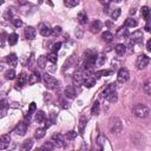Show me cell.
<instances>
[{"label": "cell", "mask_w": 151, "mask_h": 151, "mask_svg": "<svg viewBox=\"0 0 151 151\" xmlns=\"http://www.w3.org/2000/svg\"><path fill=\"white\" fill-rule=\"evenodd\" d=\"M18 34L17 33H12V34H9L8 35V38H7V41H8V44L11 45V46H13V45H15L17 42H18Z\"/></svg>", "instance_id": "f1b7e54d"}, {"label": "cell", "mask_w": 151, "mask_h": 151, "mask_svg": "<svg viewBox=\"0 0 151 151\" xmlns=\"http://www.w3.org/2000/svg\"><path fill=\"white\" fill-rule=\"evenodd\" d=\"M114 51H116V53L118 54V55H124L125 54V52H126V46L124 45V44H117L116 45V47H114Z\"/></svg>", "instance_id": "603a6c76"}, {"label": "cell", "mask_w": 151, "mask_h": 151, "mask_svg": "<svg viewBox=\"0 0 151 151\" xmlns=\"http://www.w3.org/2000/svg\"><path fill=\"white\" fill-rule=\"evenodd\" d=\"M46 134V129H37L34 132V138L35 139H41Z\"/></svg>", "instance_id": "4dcf8cb0"}, {"label": "cell", "mask_w": 151, "mask_h": 151, "mask_svg": "<svg viewBox=\"0 0 151 151\" xmlns=\"http://www.w3.org/2000/svg\"><path fill=\"white\" fill-rule=\"evenodd\" d=\"M51 142H52L53 145L57 146V147H65V145H66V144H65V139H64V137H63L60 133L53 134Z\"/></svg>", "instance_id": "8992f818"}, {"label": "cell", "mask_w": 151, "mask_h": 151, "mask_svg": "<svg viewBox=\"0 0 151 151\" xmlns=\"http://www.w3.org/2000/svg\"><path fill=\"white\" fill-rule=\"evenodd\" d=\"M41 80V77H40V74H39V72L38 71H34L29 77H28V84L29 85H33V84H35V83H39Z\"/></svg>", "instance_id": "ac0fdd59"}, {"label": "cell", "mask_w": 151, "mask_h": 151, "mask_svg": "<svg viewBox=\"0 0 151 151\" xmlns=\"http://www.w3.org/2000/svg\"><path fill=\"white\" fill-rule=\"evenodd\" d=\"M64 94H65V98L74 99V98L77 97V90H76V87H74V86L70 85V86H67V87L65 88V91H64Z\"/></svg>", "instance_id": "7c38bea8"}, {"label": "cell", "mask_w": 151, "mask_h": 151, "mask_svg": "<svg viewBox=\"0 0 151 151\" xmlns=\"http://www.w3.org/2000/svg\"><path fill=\"white\" fill-rule=\"evenodd\" d=\"M15 76H17V73H15V71H14L13 68L7 70V71L5 72V78H6V79H8V80L14 79V78H15Z\"/></svg>", "instance_id": "1f68e13d"}, {"label": "cell", "mask_w": 151, "mask_h": 151, "mask_svg": "<svg viewBox=\"0 0 151 151\" xmlns=\"http://www.w3.org/2000/svg\"><path fill=\"white\" fill-rule=\"evenodd\" d=\"M105 99H106L107 101H110V103H116V101H117V99H118L117 92H112V93H110Z\"/></svg>", "instance_id": "ab89813d"}, {"label": "cell", "mask_w": 151, "mask_h": 151, "mask_svg": "<svg viewBox=\"0 0 151 151\" xmlns=\"http://www.w3.org/2000/svg\"><path fill=\"white\" fill-rule=\"evenodd\" d=\"M101 38H103V40L106 41V42H111V41H113V34H112L111 32H109V31L104 32V33L101 34Z\"/></svg>", "instance_id": "f546056e"}, {"label": "cell", "mask_w": 151, "mask_h": 151, "mask_svg": "<svg viewBox=\"0 0 151 151\" xmlns=\"http://www.w3.org/2000/svg\"><path fill=\"white\" fill-rule=\"evenodd\" d=\"M119 15H120V8H114V9L111 12V18H112L113 20L118 19Z\"/></svg>", "instance_id": "b9f144b4"}, {"label": "cell", "mask_w": 151, "mask_h": 151, "mask_svg": "<svg viewBox=\"0 0 151 151\" xmlns=\"http://www.w3.org/2000/svg\"><path fill=\"white\" fill-rule=\"evenodd\" d=\"M60 47H61V42H54L53 45H52V53H55L57 54V52L60 50Z\"/></svg>", "instance_id": "f6af8a7d"}, {"label": "cell", "mask_w": 151, "mask_h": 151, "mask_svg": "<svg viewBox=\"0 0 151 151\" xmlns=\"http://www.w3.org/2000/svg\"><path fill=\"white\" fill-rule=\"evenodd\" d=\"M146 50L147 51H151V40H147V42H146Z\"/></svg>", "instance_id": "db71d44e"}, {"label": "cell", "mask_w": 151, "mask_h": 151, "mask_svg": "<svg viewBox=\"0 0 151 151\" xmlns=\"http://www.w3.org/2000/svg\"><path fill=\"white\" fill-rule=\"evenodd\" d=\"M46 63H47V57H45V55L38 57V59H37V65L39 66V68H45Z\"/></svg>", "instance_id": "cb8c5ba5"}, {"label": "cell", "mask_w": 151, "mask_h": 151, "mask_svg": "<svg viewBox=\"0 0 151 151\" xmlns=\"http://www.w3.org/2000/svg\"><path fill=\"white\" fill-rule=\"evenodd\" d=\"M6 61H7V64L9 65V66H17V64H18V57H17V54L15 53H11V54H8L7 55V58H6Z\"/></svg>", "instance_id": "d6986e66"}, {"label": "cell", "mask_w": 151, "mask_h": 151, "mask_svg": "<svg viewBox=\"0 0 151 151\" xmlns=\"http://www.w3.org/2000/svg\"><path fill=\"white\" fill-rule=\"evenodd\" d=\"M112 72H113L112 70H101V71H98V72L96 73V77H97V78H100V77H103V76H110Z\"/></svg>", "instance_id": "f35d334b"}, {"label": "cell", "mask_w": 151, "mask_h": 151, "mask_svg": "<svg viewBox=\"0 0 151 151\" xmlns=\"http://www.w3.org/2000/svg\"><path fill=\"white\" fill-rule=\"evenodd\" d=\"M129 78H130V72H129V70L125 68V67L119 68V71H118V73H117V81L120 83V84H124V83H126V81L129 80Z\"/></svg>", "instance_id": "277c9868"}, {"label": "cell", "mask_w": 151, "mask_h": 151, "mask_svg": "<svg viewBox=\"0 0 151 151\" xmlns=\"http://www.w3.org/2000/svg\"><path fill=\"white\" fill-rule=\"evenodd\" d=\"M27 80H28V77L26 76V73H25V72L20 73L19 78H18V80H17V84H15V85H17V88H21L24 85H26Z\"/></svg>", "instance_id": "e0dca14e"}, {"label": "cell", "mask_w": 151, "mask_h": 151, "mask_svg": "<svg viewBox=\"0 0 151 151\" xmlns=\"http://www.w3.org/2000/svg\"><path fill=\"white\" fill-rule=\"evenodd\" d=\"M145 29H146L147 32H150V25H149V24H147V25L145 26Z\"/></svg>", "instance_id": "9f6ffc18"}, {"label": "cell", "mask_w": 151, "mask_h": 151, "mask_svg": "<svg viewBox=\"0 0 151 151\" xmlns=\"http://www.w3.org/2000/svg\"><path fill=\"white\" fill-rule=\"evenodd\" d=\"M106 60V57L104 54H100V55H97V60H96V64L97 65H103Z\"/></svg>", "instance_id": "7bdbcfd3"}, {"label": "cell", "mask_w": 151, "mask_h": 151, "mask_svg": "<svg viewBox=\"0 0 151 151\" xmlns=\"http://www.w3.org/2000/svg\"><path fill=\"white\" fill-rule=\"evenodd\" d=\"M39 33L42 35V37H48L50 34H52V28L46 22H41L39 25Z\"/></svg>", "instance_id": "9c48e42d"}, {"label": "cell", "mask_w": 151, "mask_h": 151, "mask_svg": "<svg viewBox=\"0 0 151 151\" xmlns=\"http://www.w3.org/2000/svg\"><path fill=\"white\" fill-rule=\"evenodd\" d=\"M84 85H85L86 87H92V86L96 85V79H94L93 77H88V78H86V79L84 80Z\"/></svg>", "instance_id": "d6a6232c"}, {"label": "cell", "mask_w": 151, "mask_h": 151, "mask_svg": "<svg viewBox=\"0 0 151 151\" xmlns=\"http://www.w3.org/2000/svg\"><path fill=\"white\" fill-rule=\"evenodd\" d=\"M134 12H136L134 8H131V9H130V14H134Z\"/></svg>", "instance_id": "11a10c76"}, {"label": "cell", "mask_w": 151, "mask_h": 151, "mask_svg": "<svg viewBox=\"0 0 151 151\" xmlns=\"http://www.w3.org/2000/svg\"><path fill=\"white\" fill-rule=\"evenodd\" d=\"M35 151H42V149H41V147H39V149H37Z\"/></svg>", "instance_id": "6f0895ef"}, {"label": "cell", "mask_w": 151, "mask_h": 151, "mask_svg": "<svg viewBox=\"0 0 151 151\" xmlns=\"http://www.w3.org/2000/svg\"><path fill=\"white\" fill-rule=\"evenodd\" d=\"M129 37V31L126 27H120L118 31H117V38L118 39H125Z\"/></svg>", "instance_id": "7402d4cb"}, {"label": "cell", "mask_w": 151, "mask_h": 151, "mask_svg": "<svg viewBox=\"0 0 151 151\" xmlns=\"http://www.w3.org/2000/svg\"><path fill=\"white\" fill-rule=\"evenodd\" d=\"M59 103L61 104V106H63L64 109H67V107L70 106V105H68V103H67V101H66V100H65L63 97H59Z\"/></svg>", "instance_id": "681fc988"}, {"label": "cell", "mask_w": 151, "mask_h": 151, "mask_svg": "<svg viewBox=\"0 0 151 151\" xmlns=\"http://www.w3.org/2000/svg\"><path fill=\"white\" fill-rule=\"evenodd\" d=\"M137 25H138V22L133 18H127L124 22V27H136Z\"/></svg>", "instance_id": "4316f807"}, {"label": "cell", "mask_w": 151, "mask_h": 151, "mask_svg": "<svg viewBox=\"0 0 151 151\" xmlns=\"http://www.w3.org/2000/svg\"><path fill=\"white\" fill-rule=\"evenodd\" d=\"M78 4H79V1H77V0H65L64 1V5L68 8H73L76 6H78Z\"/></svg>", "instance_id": "e575fe53"}, {"label": "cell", "mask_w": 151, "mask_h": 151, "mask_svg": "<svg viewBox=\"0 0 151 151\" xmlns=\"http://www.w3.org/2000/svg\"><path fill=\"white\" fill-rule=\"evenodd\" d=\"M77 19H78V21H79L80 25H85L87 22V15L84 12H79L78 15H77Z\"/></svg>", "instance_id": "83f0119b"}, {"label": "cell", "mask_w": 151, "mask_h": 151, "mask_svg": "<svg viewBox=\"0 0 151 151\" xmlns=\"http://www.w3.org/2000/svg\"><path fill=\"white\" fill-rule=\"evenodd\" d=\"M84 80H85V78H84L81 71H77V72L73 74V81H74V84H76L77 86L83 85V84H84Z\"/></svg>", "instance_id": "2e32d148"}, {"label": "cell", "mask_w": 151, "mask_h": 151, "mask_svg": "<svg viewBox=\"0 0 151 151\" xmlns=\"http://www.w3.org/2000/svg\"><path fill=\"white\" fill-rule=\"evenodd\" d=\"M97 144L98 145H100V146H104V144H105V137H104V134H99L98 136V138H97Z\"/></svg>", "instance_id": "7dc6e473"}, {"label": "cell", "mask_w": 151, "mask_h": 151, "mask_svg": "<svg viewBox=\"0 0 151 151\" xmlns=\"http://www.w3.org/2000/svg\"><path fill=\"white\" fill-rule=\"evenodd\" d=\"M42 79H44L45 86H46L47 88H50V90L57 88V87L59 86V81H58L54 77H52L51 74H48V73H45V74L42 76Z\"/></svg>", "instance_id": "3957f363"}, {"label": "cell", "mask_w": 151, "mask_h": 151, "mask_svg": "<svg viewBox=\"0 0 151 151\" xmlns=\"http://www.w3.org/2000/svg\"><path fill=\"white\" fill-rule=\"evenodd\" d=\"M45 119H46L45 112H44V111H38L37 114H35V120H37L38 123H42Z\"/></svg>", "instance_id": "836d02e7"}, {"label": "cell", "mask_w": 151, "mask_h": 151, "mask_svg": "<svg viewBox=\"0 0 151 151\" xmlns=\"http://www.w3.org/2000/svg\"><path fill=\"white\" fill-rule=\"evenodd\" d=\"M28 124H29V122H20V123L17 125V127L14 129V132H15L17 134H19V136H24V134L26 133V131H27Z\"/></svg>", "instance_id": "ba28073f"}, {"label": "cell", "mask_w": 151, "mask_h": 151, "mask_svg": "<svg viewBox=\"0 0 151 151\" xmlns=\"http://www.w3.org/2000/svg\"><path fill=\"white\" fill-rule=\"evenodd\" d=\"M0 85H1V83H0Z\"/></svg>", "instance_id": "91938a15"}, {"label": "cell", "mask_w": 151, "mask_h": 151, "mask_svg": "<svg viewBox=\"0 0 151 151\" xmlns=\"http://www.w3.org/2000/svg\"><path fill=\"white\" fill-rule=\"evenodd\" d=\"M143 90H144L145 94H147V96L151 94V81H150V80H146V81H145V84H144V86H143Z\"/></svg>", "instance_id": "8d00e7d4"}, {"label": "cell", "mask_w": 151, "mask_h": 151, "mask_svg": "<svg viewBox=\"0 0 151 151\" xmlns=\"http://www.w3.org/2000/svg\"><path fill=\"white\" fill-rule=\"evenodd\" d=\"M149 63H150V58H149L146 54H140V55H138V58H137L136 65H137V67H138L139 70H143V68H145V67L149 65Z\"/></svg>", "instance_id": "5b68a950"}, {"label": "cell", "mask_w": 151, "mask_h": 151, "mask_svg": "<svg viewBox=\"0 0 151 151\" xmlns=\"http://www.w3.org/2000/svg\"><path fill=\"white\" fill-rule=\"evenodd\" d=\"M33 146V140L32 139H26L25 142H22L21 146H20V151H31Z\"/></svg>", "instance_id": "44dd1931"}, {"label": "cell", "mask_w": 151, "mask_h": 151, "mask_svg": "<svg viewBox=\"0 0 151 151\" xmlns=\"http://www.w3.org/2000/svg\"><path fill=\"white\" fill-rule=\"evenodd\" d=\"M142 42H143V33L140 31L133 32L130 38V46H133L134 44H142Z\"/></svg>", "instance_id": "52a82bcc"}, {"label": "cell", "mask_w": 151, "mask_h": 151, "mask_svg": "<svg viewBox=\"0 0 151 151\" xmlns=\"http://www.w3.org/2000/svg\"><path fill=\"white\" fill-rule=\"evenodd\" d=\"M35 35H37V31H35L34 27L28 26V27L25 28V38L27 40H33L35 38Z\"/></svg>", "instance_id": "5bb4252c"}, {"label": "cell", "mask_w": 151, "mask_h": 151, "mask_svg": "<svg viewBox=\"0 0 151 151\" xmlns=\"http://www.w3.org/2000/svg\"><path fill=\"white\" fill-rule=\"evenodd\" d=\"M47 60H50L52 64H55L57 60H58L57 54H55V53H51V54H48V55H47Z\"/></svg>", "instance_id": "bcb514c9"}, {"label": "cell", "mask_w": 151, "mask_h": 151, "mask_svg": "<svg viewBox=\"0 0 151 151\" xmlns=\"http://www.w3.org/2000/svg\"><path fill=\"white\" fill-rule=\"evenodd\" d=\"M99 112H100V104H99L98 100H96V101L93 103L92 107H91V113H92L93 116H98Z\"/></svg>", "instance_id": "d4e9b609"}, {"label": "cell", "mask_w": 151, "mask_h": 151, "mask_svg": "<svg viewBox=\"0 0 151 151\" xmlns=\"http://www.w3.org/2000/svg\"><path fill=\"white\" fill-rule=\"evenodd\" d=\"M7 38H8V34H7L6 32H1V33H0V42H1V44H4V42L7 40Z\"/></svg>", "instance_id": "c3c4849f"}, {"label": "cell", "mask_w": 151, "mask_h": 151, "mask_svg": "<svg viewBox=\"0 0 151 151\" xmlns=\"http://www.w3.org/2000/svg\"><path fill=\"white\" fill-rule=\"evenodd\" d=\"M77 136H78V133H77L74 130H71V131L66 132V139H68V140H73V139H76Z\"/></svg>", "instance_id": "60d3db41"}, {"label": "cell", "mask_w": 151, "mask_h": 151, "mask_svg": "<svg viewBox=\"0 0 151 151\" xmlns=\"http://www.w3.org/2000/svg\"><path fill=\"white\" fill-rule=\"evenodd\" d=\"M132 112L138 118H147L150 116V109L144 104H137L132 107Z\"/></svg>", "instance_id": "6da1fadb"}, {"label": "cell", "mask_w": 151, "mask_h": 151, "mask_svg": "<svg viewBox=\"0 0 151 151\" xmlns=\"http://www.w3.org/2000/svg\"><path fill=\"white\" fill-rule=\"evenodd\" d=\"M76 64H77V55L76 54H72V55H70L68 58H67V60L64 63V71L65 70H68V68H71V67H73V66H76Z\"/></svg>", "instance_id": "8fae6325"}, {"label": "cell", "mask_w": 151, "mask_h": 151, "mask_svg": "<svg viewBox=\"0 0 151 151\" xmlns=\"http://www.w3.org/2000/svg\"><path fill=\"white\" fill-rule=\"evenodd\" d=\"M86 123H87V118H86L85 116H81L80 119H79V125H78V132H79L80 134L84 133V130H85V127H86Z\"/></svg>", "instance_id": "ffe728a7"}, {"label": "cell", "mask_w": 151, "mask_h": 151, "mask_svg": "<svg viewBox=\"0 0 151 151\" xmlns=\"http://www.w3.org/2000/svg\"><path fill=\"white\" fill-rule=\"evenodd\" d=\"M55 146L53 145V143L50 140V142H46L42 146H41V149H42V151H52L53 149H54Z\"/></svg>", "instance_id": "d590c367"}, {"label": "cell", "mask_w": 151, "mask_h": 151, "mask_svg": "<svg viewBox=\"0 0 151 151\" xmlns=\"http://www.w3.org/2000/svg\"><path fill=\"white\" fill-rule=\"evenodd\" d=\"M1 4H2V1H0V5H1Z\"/></svg>", "instance_id": "680465c9"}, {"label": "cell", "mask_w": 151, "mask_h": 151, "mask_svg": "<svg viewBox=\"0 0 151 151\" xmlns=\"http://www.w3.org/2000/svg\"><path fill=\"white\" fill-rule=\"evenodd\" d=\"M101 28H103V22L99 21V20H94V21H92L91 25H90V32H91V33H94V34L99 33Z\"/></svg>", "instance_id": "30bf717a"}, {"label": "cell", "mask_w": 151, "mask_h": 151, "mask_svg": "<svg viewBox=\"0 0 151 151\" xmlns=\"http://www.w3.org/2000/svg\"><path fill=\"white\" fill-rule=\"evenodd\" d=\"M109 130L111 131V133H114V134H118L123 131V124H122V120L117 117H112L110 118L109 120Z\"/></svg>", "instance_id": "7a4b0ae2"}, {"label": "cell", "mask_w": 151, "mask_h": 151, "mask_svg": "<svg viewBox=\"0 0 151 151\" xmlns=\"http://www.w3.org/2000/svg\"><path fill=\"white\" fill-rule=\"evenodd\" d=\"M35 110H37L35 103H31V104H29V107H28V112H27V114H26V118H28V119H29V117L35 112Z\"/></svg>", "instance_id": "74e56055"}, {"label": "cell", "mask_w": 151, "mask_h": 151, "mask_svg": "<svg viewBox=\"0 0 151 151\" xmlns=\"http://www.w3.org/2000/svg\"><path fill=\"white\" fill-rule=\"evenodd\" d=\"M112 92H116V84L114 83H112V84H109L104 90H103V92H101V94H100V97L101 98H106L110 93H112Z\"/></svg>", "instance_id": "9a60e30c"}, {"label": "cell", "mask_w": 151, "mask_h": 151, "mask_svg": "<svg viewBox=\"0 0 151 151\" xmlns=\"http://www.w3.org/2000/svg\"><path fill=\"white\" fill-rule=\"evenodd\" d=\"M103 149H104V146H100V145L96 144V145L92 146V149H91L90 151H103Z\"/></svg>", "instance_id": "816d5d0a"}, {"label": "cell", "mask_w": 151, "mask_h": 151, "mask_svg": "<svg viewBox=\"0 0 151 151\" xmlns=\"http://www.w3.org/2000/svg\"><path fill=\"white\" fill-rule=\"evenodd\" d=\"M11 143V137L9 134H2L0 136V150H5L8 147Z\"/></svg>", "instance_id": "4fadbf2b"}, {"label": "cell", "mask_w": 151, "mask_h": 151, "mask_svg": "<svg viewBox=\"0 0 151 151\" xmlns=\"http://www.w3.org/2000/svg\"><path fill=\"white\" fill-rule=\"evenodd\" d=\"M13 20V25L15 26V27H20L21 25H22V21L20 20V19H12Z\"/></svg>", "instance_id": "f5cc1de1"}, {"label": "cell", "mask_w": 151, "mask_h": 151, "mask_svg": "<svg viewBox=\"0 0 151 151\" xmlns=\"http://www.w3.org/2000/svg\"><path fill=\"white\" fill-rule=\"evenodd\" d=\"M8 103H7V100L6 99H1L0 100V110H2V111H7V109H8Z\"/></svg>", "instance_id": "ee69618b"}, {"label": "cell", "mask_w": 151, "mask_h": 151, "mask_svg": "<svg viewBox=\"0 0 151 151\" xmlns=\"http://www.w3.org/2000/svg\"><path fill=\"white\" fill-rule=\"evenodd\" d=\"M60 32H61V27H60V26H55V27H53V28H52V33H53L54 35L59 34Z\"/></svg>", "instance_id": "f907efd6"}, {"label": "cell", "mask_w": 151, "mask_h": 151, "mask_svg": "<svg viewBox=\"0 0 151 151\" xmlns=\"http://www.w3.org/2000/svg\"><path fill=\"white\" fill-rule=\"evenodd\" d=\"M140 14H142V17L144 18V20L149 21V19H150V9H149L147 6H143V7H142Z\"/></svg>", "instance_id": "484cf974"}]
</instances>
